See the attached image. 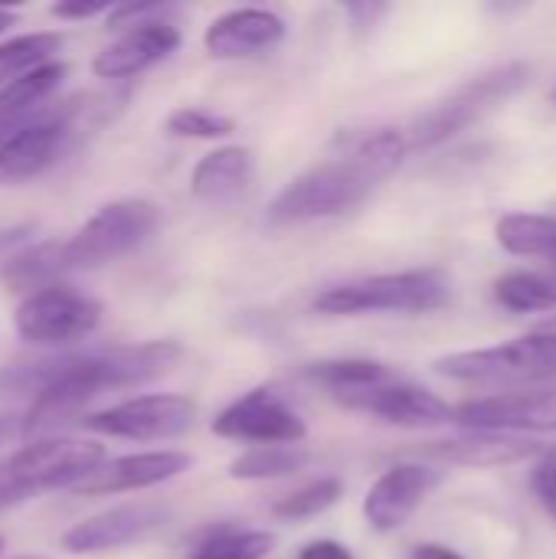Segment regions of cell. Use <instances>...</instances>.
Listing matches in <instances>:
<instances>
[{
    "mask_svg": "<svg viewBox=\"0 0 556 559\" xmlns=\"http://www.w3.org/2000/svg\"><path fill=\"white\" fill-rule=\"evenodd\" d=\"M406 128H370L344 141L341 154L301 170L269 203L265 216L275 226H295L311 219H331L357 210L406 157Z\"/></svg>",
    "mask_w": 556,
    "mask_h": 559,
    "instance_id": "obj_1",
    "label": "cell"
},
{
    "mask_svg": "<svg viewBox=\"0 0 556 559\" xmlns=\"http://www.w3.org/2000/svg\"><path fill=\"white\" fill-rule=\"evenodd\" d=\"M180 357L184 350L174 341H144V344H125L95 354L56 357L49 383L33 396L23 416V436L52 432L72 423L75 416H82L85 406L102 393L138 386L170 373L180 364Z\"/></svg>",
    "mask_w": 556,
    "mask_h": 559,
    "instance_id": "obj_2",
    "label": "cell"
},
{
    "mask_svg": "<svg viewBox=\"0 0 556 559\" xmlns=\"http://www.w3.org/2000/svg\"><path fill=\"white\" fill-rule=\"evenodd\" d=\"M449 305V278L439 269L383 272L324 288L311 308L331 318L357 314H429Z\"/></svg>",
    "mask_w": 556,
    "mask_h": 559,
    "instance_id": "obj_3",
    "label": "cell"
},
{
    "mask_svg": "<svg viewBox=\"0 0 556 559\" xmlns=\"http://www.w3.org/2000/svg\"><path fill=\"white\" fill-rule=\"evenodd\" d=\"M105 445L88 439H39L0 462V511L52 488H75L105 465Z\"/></svg>",
    "mask_w": 556,
    "mask_h": 559,
    "instance_id": "obj_4",
    "label": "cell"
},
{
    "mask_svg": "<svg viewBox=\"0 0 556 559\" xmlns=\"http://www.w3.org/2000/svg\"><path fill=\"white\" fill-rule=\"evenodd\" d=\"M528 79H531L528 62H505V66H495V69H488L482 75L469 79L446 102H439L426 115L403 124L406 138H410V151L413 154L416 151H433V147L452 141L456 134H462L465 128L482 121L492 108H498L501 102L518 95L528 85Z\"/></svg>",
    "mask_w": 556,
    "mask_h": 559,
    "instance_id": "obj_5",
    "label": "cell"
},
{
    "mask_svg": "<svg viewBox=\"0 0 556 559\" xmlns=\"http://www.w3.org/2000/svg\"><path fill=\"white\" fill-rule=\"evenodd\" d=\"M161 226V206L144 197H121L98 206L69 239L66 269H102L138 246H144Z\"/></svg>",
    "mask_w": 556,
    "mask_h": 559,
    "instance_id": "obj_6",
    "label": "cell"
},
{
    "mask_svg": "<svg viewBox=\"0 0 556 559\" xmlns=\"http://www.w3.org/2000/svg\"><path fill=\"white\" fill-rule=\"evenodd\" d=\"M433 370L456 383H541L556 377V328L439 357Z\"/></svg>",
    "mask_w": 556,
    "mask_h": 559,
    "instance_id": "obj_7",
    "label": "cell"
},
{
    "mask_svg": "<svg viewBox=\"0 0 556 559\" xmlns=\"http://www.w3.org/2000/svg\"><path fill=\"white\" fill-rule=\"evenodd\" d=\"M102 301L69 285H52L16 305L13 328L23 341L39 347H66L85 341L102 324Z\"/></svg>",
    "mask_w": 556,
    "mask_h": 559,
    "instance_id": "obj_8",
    "label": "cell"
},
{
    "mask_svg": "<svg viewBox=\"0 0 556 559\" xmlns=\"http://www.w3.org/2000/svg\"><path fill=\"white\" fill-rule=\"evenodd\" d=\"M197 423V403L180 393H147L92 413L82 426L95 436L128 442H164L180 439Z\"/></svg>",
    "mask_w": 556,
    "mask_h": 559,
    "instance_id": "obj_9",
    "label": "cell"
},
{
    "mask_svg": "<svg viewBox=\"0 0 556 559\" xmlns=\"http://www.w3.org/2000/svg\"><path fill=\"white\" fill-rule=\"evenodd\" d=\"M213 436L256 445H301L308 439V423L285 396L269 386H252L223 406L213 419Z\"/></svg>",
    "mask_w": 556,
    "mask_h": 559,
    "instance_id": "obj_10",
    "label": "cell"
},
{
    "mask_svg": "<svg viewBox=\"0 0 556 559\" xmlns=\"http://www.w3.org/2000/svg\"><path fill=\"white\" fill-rule=\"evenodd\" d=\"M456 423L469 432L498 436H547L556 432V386H531L514 393L478 396L456 406Z\"/></svg>",
    "mask_w": 556,
    "mask_h": 559,
    "instance_id": "obj_11",
    "label": "cell"
},
{
    "mask_svg": "<svg viewBox=\"0 0 556 559\" xmlns=\"http://www.w3.org/2000/svg\"><path fill=\"white\" fill-rule=\"evenodd\" d=\"M338 406L351 409V413H367L387 426H400V429H433V426H446L456 423V409L436 396L426 386H416L410 380H387L357 393H344L334 400Z\"/></svg>",
    "mask_w": 556,
    "mask_h": 559,
    "instance_id": "obj_12",
    "label": "cell"
},
{
    "mask_svg": "<svg viewBox=\"0 0 556 559\" xmlns=\"http://www.w3.org/2000/svg\"><path fill=\"white\" fill-rule=\"evenodd\" d=\"M442 485V472L423 462H400L387 468L364 498V521L377 534H397Z\"/></svg>",
    "mask_w": 556,
    "mask_h": 559,
    "instance_id": "obj_13",
    "label": "cell"
},
{
    "mask_svg": "<svg viewBox=\"0 0 556 559\" xmlns=\"http://www.w3.org/2000/svg\"><path fill=\"white\" fill-rule=\"evenodd\" d=\"M72 105L75 102H66L59 111L33 115L13 131V138L0 147V187L26 183L56 164L72 134Z\"/></svg>",
    "mask_w": 556,
    "mask_h": 559,
    "instance_id": "obj_14",
    "label": "cell"
},
{
    "mask_svg": "<svg viewBox=\"0 0 556 559\" xmlns=\"http://www.w3.org/2000/svg\"><path fill=\"white\" fill-rule=\"evenodd\" d=\"M164 524H167V508H161V504H144V501L118 504V508L98 511V514L85 518L82 524L69 527L59 537V547L72 557L108 554V550L141 544Z\"/></svg>",
    "mask_w": 556,
    "mask_h": 559,
    "instance_id": "obj_15",
    "label": "cell"
},
{
    "mask_svg": "<svg viewBox=\"0 0 556 559\" xmlns=\"http://www.w3.org/2000/svg\"><path fill=\"white\" fill-rule=\"evenodd\" d=\"M193 468V455L180 449H157V452H134L105 462L98 472H92L85 481L72 488L79 498H105V495H131L144 488L167 485Z\"/></svg>",
    "mask_w": 556,
    "mask_h": 559,
    "instance_id": "obj_16",
    "label": "cell"
},
{
    "mask_svg": "<svg viewBox=\"0 0 556 559\" xmlns=\"http://www.w3.org/2000/svg\"><path fill=\"white\" fill-rule=\"evenodd\" d=\"M180 43H184V33L170 20H151V23L125 29L115 43H108L92 59V72L105 82H121L164 62L167 56L180 49Z\"/></svg>",
    "mask_w": 556,
    "mask_h": 559,
    "instance_id": "obj_17",
    "label": "cell"
},
{
    "mask_svg": "<svg viewBox=\"0 0 556 559\" xmlns=\"http://www.w3.org/2000/svg\"><path fill=\"white\" fill-rule=\"evenodd\" d=\"M288 26L275 10L265 7H236L220 13L203 29V46L213 59H249L275 49L285 39Z\"/></svg>",
    "mask_w": 556,
    "mask_h": 559,
    "instance_id": "obj_18",
    "label": "cell"
},
{
    "mask_svg": "<svg viewBox=\"0 0 556 559\" xmlns=\"http://www.w3.org/2000/svg\"><path fill=\"white\" fill-rule=\"evenodd\" d=\"M541 449L544 445L524 436H498V432H465V436L426 445L433 459L446 465H459V468H505V465L537 459Z\"/></svg>",
    "mask_w": 556,
    "mask_h": 559,
    "instance_id": "obj_19",
    "label": "cell"
},
{
    "mask_svg": "<svg viewBox=\"0 0 556 559\" xmlns=\"http://www.w3.org/2000/svg\"><path fill=\"white\" fill-rule=\"evenodd\" d=\"M256 157L242 144H226L203 154L190 170V193L203 203H233L246 193Z\"/></svg>",
    "mask_w": 556,
    "mask_h": 559,
    "instance_id": "obj_20",
    "label": "cell"
},
{
    "mask_svg": "<svg viewBox=\"0 0 556 559\" xmlns=\"http://www.w3.org/2000/svg\"><path fill=\"white\" fill-rule=\"evenodd\" d=\"M62 272H69L66 269V242L46 239V242H33V246H23L20 252H13L0 269V282L10 295L29 298L36 292L59 285Z\"/></svg>",
    "mask_w": 556,
    "mask_h": 559,
    "instance_id": "obj_21",
    "label": "cell"
},
{
    "mask_svg": "<svg viewBox=\"0 0 556 559\" xmlns=\"http://www.w3.org/2000/svg\"><path fill=\"white\" fill-rule=\"evenodd\" d=\"M275 544L279 537L272 531L216 524V527L200 531L187 544L184 559H265L275 550Z\"/></svg>",
    "mask_w": 556,
    "mask_h": 559,
    "instance_id": "obj_22",
    "label": "cell"
},
{
    "mask_svg": "<svg viewBox=\"0 0 556 559\" xmlns=\"http://www.w3.org/2000/svg\"><path fill=\"white\" fill-rule=\"evenodd\" d=\"M69 75V66L52 59L43 62L23 75H16L13 82H7L0 88V121L7 124H23L36 115V108L62 85V79Z\"/></svg>",
    "mask_w": 556,
    "mask_h": 559,
    "instance_id": "obj_23",
    "label": "cell"
},
{
    "mask_svg": "<svg viewBox=\"0 0 556 559\" xmlns=\"http://www.w3.org/2000/svg\"><path fill=\"white\" fill-rule=\"evenodd\" d=\"M495 239L508 255L544 259L556 269V216L547 213H508L495 223Z\"/></svg>",
    "mask_w": 556,
    "mask_h": 559,
    "instance_id": "obj_24",
    "label": "cell"
},
{
    "mask_svg": "<svg viewBox=\"0 0 556 559\" xmlns=\"http://www.w3.org/2000/svg\"><path fill=\"white\" fill-rule=\"evenodd\" d=\"M495 301L514 314L556 311V269H518L495 282Z\"/></svg>",
    "mask_w": 556,
    "mask_h": 559,
    "instance_id": "obj_25",
    "label": "cell"
},
{
    "mask_svg": "<svg viewBox=\"0 0 556 559\" xmlns=\"http://www.w3.org/2000/svg\"><path fill=\"white\" fill-rule=\"evenodd\" d=\"M311 452L301 445H256L229 462L233 481H275L308 468Z\"/></svg>",
    "mask_w": 556,
    "mask_h": 559,
    "instance_id": "obj_26",
    "label": "cell"
},
{
    "mask_svg": "<svg viewBox=\"0 0 556 559\" xmlns=\"http://www.w3.org/2000/svg\"><path fill=\"white\" fill-rule=\"evenodd\" d=\"M308 380H315L318 386H324L334 400L344 396V393H357V390H367V386H377V383H387L393 380L397 373L380 364V360H367V357H341V360H321V364H311L305 370Z\"/></svg>",
    "mask_w": 556,
    "mask_h": 559,
    "instance_id": "obj_27",
    "label": "cell"
},
{
    "mask_svg": "<svg viewBox=\"0 0 556 559\" xmlns=\"http://www.w3.org/2000/svg\"><path fill=\"white\" fill-rule=\"evenodd\" d=\"M62 49V36L46 29V33H23L7 43H0V88L13 82L16 75L52 62V56Z\"/></svg>",
    "mask_w": 556,
    "mask_h": 559,
    "instance_id": "obj_28",
    "label": "cell"
},
{
    "mask_svg": "<svg viewBox=\"0 0 556 559\" xmlns=\"http://www.w3.org/2000/svg\"><path fill=\"white\" fill-rule=\"evenodd\" d=\"M341 495H344V481L328 475V478L308 481V485L295 488L292 495L279 498V501L272 504V514H275L279 521H288V524H292V521H311V518L331 511V508L341 501Z\"/></svg>",
    "mask_w": 556,
    "mask_h": 559,
    "instance_id": "obj_29",
    "label": "cell"
},
{
    "mask_svg": "<svg viewBox=\"0 0 556 559\" xmlns=\"http://www.w3.org/2000/svg\"><path fill=\"white\" fill-rule=\"evenodd\" d=\"M167 134L174 138H197V141H216V138H229L236 131V121L220 115V111H210V108H193V105H184V108H174L164 121Z\"/></svg>",
    "mask_w": 556,
    "mask_h": 559,
    "instance_id": "obj_30",
    "label": "cell"
},
{
    "mask_svg": "<svg viewBox=\"0 0 556 559\" xmlns=\"http://www.w3.org/2000/svg\"><path fill=\"white\" fill-rule=\"evenodd\" d=\"M531 491L544 514L556 524V445H544L531 468Z\"/></svg>",
    "mask_w": 556,
    "mask_h": 559,
    "instance_id": "obj_31",
    "label": "cell"
},
{
    "mask_svg": "<svg viewBox=\"0 0 556 559\" xmlns=\"http://www.w3.org/2000/svg\"><path fill=\"white\" fill-rule=\"evenodd\" d=\"M111 7L115 3H108V0H88V3H52L49 7V13L52 16H59V20H92V16H108L111 13Z\"/></svg>",
    "mask_w": 556,
    "mask_h": 559,
    "instance_id": "obj_32",
    "label": "cell"
},
{
    "mask_svg": "<svg viewBox=\"0 0 556 559\" xmlns=\"http://www.w3.org/2000/svg\"><path fill=\"white\" fill-rule=\"evenodd\" d=\"M36 226L33 223H16V226H0V262H7L13 252L23 249L26 236H33Z\"/></svg>",
    "mask_w": 556,
    "mask_h": 559,
    "instance_id": "obj_33",
    "label": "cell"
},
{
    "mask_svg": "<svg viewBox=\"0 0 556 559\" xmlns=\"http://www.w3.org/2000/svg\"><path fill=\"white\" fill-rule=\"evenodd\" d=\"M295 559H354V554L338 540H311L298 550Z\"/></svg>",
    "mask_w": 556,
    "mask_h": 559,
    "instance_id": "obj_34",
    "label": "cell"
},
{
    "mask_svg": "<svg viewBox=\"0 0 556 559\" xmlns=\"http://www.w3.org/2000/svg\"><path fill=\"white\" fill-rule=\"evenodd\" d=\"M410 559H465V557H462V554H456V550H449V547H442V544H419V547H413Z\"/></svg>",
    "mask_w": 556,
    "mask_h": 559,
    "instance_id": "obj_35",
    "label": "cell"
},
{
    "mask_svg": "<svg viewBox=\"0 0 556 559\" xmlns=\"http://www.w3.org/2000/svg\"><path fill=\"white\" fill-rule=\"evenodd\" d=\"M16 432H23V419H16V416H0V445L10 442Z\"/></svg>",
    "mask_w": 556,
    "mask_h": 559,
    "instance_id": "obj_36",
    "label": "cell"
},
{
    "mask_svg": "<svg viewBox=\"0 0 556 559\" xmlns=\"http://www.w3.org/2000/svg\"><path fill=\"white\" fill-rule=\"evenodd\" d=\"M13 23H16V13H13V10H3V7H0V33H7V29H10Z\"/></svg>",
    "mask_w": 556,
    "mask_h": 559,
    "instance_id": "obj_37",
    "label": "cell"
},
{
    "mask_svg": "<svg viewBox=\"0 0 556 559\" xmlns=\"http://www.w3.org/2000/svg\"><path fill=\"white\" fill-rule=\"evenodd\" d=\"M20 124H7V121H0V147L13 138V131H16Z\"/></svg>",
    "mask_w": 556,
    "mask_h": 559,
    "instance_id": "obj_38",
    "label": "cell"
},
{
    "mask_svg": "<svg viewBox=\"0 0 556 559\" xmlns=\"http://www.w3.org/2000/svg\"><path fill=\"white\" fill-rule=\"evenodd\" d=\"M551 102H554V105H556V85H554V92H551Z\"/></svg>",
    "mask_w": 556,
    "mask_h": 559,
    "instance_id": "obj_39",
    "label": "cell"
},
{
    "mask_svg": "<svg viewBox=\"0 0 556 559\" xmlns=\"http://www.w3.org/2000/svg\"><path fill=\"white\" fill-rule=\"evenodd\" d=\"M3 544H7V540H3V537H0V554H3Z\"/></svg>",
    "mask_w": 556,
    "mask_h": 559,
    "instance_id": "obj_40",
    "label": "cell"
},
{
    "mask_svg": "<svg viewBox=\"0 0 556 559\" xmlns=\"http://www.w3.org/2000/svg\"><path fill=\"white\" fill-rule=\"evenodd\" d=\"M23 559H33V557H23Z\"/></svg>",
    "mask_w": 556,
    "mask_h": 559,
    "instance_id": "obj_41",
    "label": "cell"
}]
</instances>
